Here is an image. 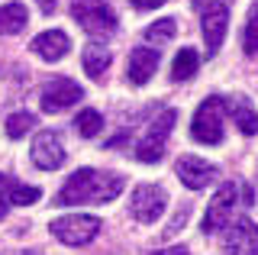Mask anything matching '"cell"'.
Segmentation results:
<instances>
[{
	"instance_id": "cell-1",
	"label": "cell",
	"mask_w": 258,
	"mask_h": 255,
	"mask_svg": "<svg viewBox=\"0 0 258 255\" xmlns=\"http://www.w3.org/2000/svg\"><path fill=\"white\" fill-rule=\"evenodd\" d=\"M126 181L116 171H100V168H78L64 181L55 204L61 207H78V204H110L123 194Z\"/></svg>"
},
{
	"instance_id": "cell-2",
	"label": "cell",
	"mask_w": 258,
	"mask_h": 255,
	"mask_svg": "<svg viewBox=\"0 0 258 255\" xmlns=\"http://www.w3.org/2000/svg\"><path fill=\"white\" fill-rule=\"evenodd\" d=\"M71 17L78 20V26L84 29V33H91L97 39H107L116 33V13H113V7L107 0H75L71 4Z\"/></svg>"
},
{
	"instance_id": "cell-3",
	"label": "cell",
	"mask_w": 258,
	"mask_h": 255,
	"mask_svg": "<svg viewBox=\"0 0 258 255\" xmlns=\"http://www.w3.org/2000/svg\"><path fill=\"white\" fill-rule=\"evenodd\" d=\"M223 113H226V100L220 94H213V97H207L204 103L197 107V113H194V123H190V136L197 142H204V146H220L226 130H223Z\"/></svg>"
},
{
	"instance_id": "cell-4",
	"label": "cell",
	"mask_w": 258,
	"mask_h": 255,
	"mask_svg": "<svg viewBox=\"0 0 258 255\" xmlns=\"http://www.w3.org/2000/svg\"><path fill=\"white\" fill-rule=\"evenodd\" d=\"M174 119H177V113H174L171 107L161 110L158 116H152L145 136L136 142V149H133L139 162H158V158H161V152H165V142H168V136H171V130H174Z\"/></svg>"
},
{
	"instance_id": "cell-5",
	"label": "cell",
	"mask_w": 258,
	"mask_h": 255,
	"mask_svg": "<svg viewBox=\"0 0 258 255\" xmlns=\"http://www.w3.org/2000/svg\"><path fill=\"white\" fill-rule=\"evenodd\" d=\"M52 236L64 245H87L91 239L100 233V220L91 213H68V217L52 220Z\"/></svg>"
},
{
	"instance_id": "cell-6",
	"label": "cell",
	"mask_w": 258,
	"mask_h": 255,
	"mask_svg": "<svg viewBox=\"0 0 258 255\" xmlns=\"http://www.w3.org/2000/svg\"><path fill=\"white\" fill-rule=\"evenodd\" d=\"M236 197H239L236 184H223L216 190V197L210 201V210L204 217V233H223L236 220Z\"/></svg>"
},
{
	"instance_id": "cell-7",
	"label": "cell",
	"mask_w": 258,
	"mask_h": 255,
	"mask_svg": "<svg viewBox=\"0 0 258 255\" xmlns=\"http://www.w3.org/2000/svg\"><path fill=\"white\" fill-rule=\"evenodd\" d=\"M226 26H229V7H226L223 0L207 4L204 13H200V29H204V42H207V55H210V58L220 52V45L226 39Z\"/></svg>"
},
{
	"instance_id": "cell-8",
	"label": "cell",
	"mask_w": 258,
	"mask_h": 255,
	"mask_svg": "<svg viewBox=\"0 0 258 255\" xmlns=\"http://www.w3.org/2000/svg\"><path fill=\"white\" fill-rule=\"evenodd\" d=\"M168 207V194L161 184H139L133 190V217L139 223H155Z\"/></svg>"
},
{
	"instance_id": "cell-9",
	"label": "cell",
	"mask_w": 258,
	"mask_h": 255,
	"mask_svg": "<svg viewBox=\"0 0 258 255\" xmlns=\"http://www.w3.org/2000/svg\"><path fill=\"white\" fill-rule=\"evenodd\" d=\"M81 97H84V91H81L78 81H71V78H52L42 87V110L45 113H61V110L75 107Z\"/></svg>"
},
{
	"instance_id": "cell-10",
	"label": "cell",
	"mask_w": 258,
	"mask_h": 255,
	"mask_svg": "<svg viewBox=\"0 0 258 255\" xmlns=\"http://www.w3.org/2000/svg\"><path fill=\"white\" fill-rule=\"evenodd\" d=\"M174 174L181 178L184 187L204 190L210 181L216 178V165L207 162V158H200V155H181V158H177V165H174Z\"/></svg>"
},
{
	"instance_id": "cell-11",
	"label": "cell",
	"mask_w": 258,
	"mask_h": 255,
	"mask_svg": "<svg viewBox=\"0 0 258 255\" xmlns=\"http://www.w3.org/2000/svg\"><path fill=\"white\" fill-rule=\"evenodd\" d=\"M223 245L229 252H242V255H258V226L252 220H245V217H239V220H232L229 226L223 229Z\"/></svg>"
},
{
	"instance_id": "cell-12",
	"label": "cell",
	"mask_w": 258,
	"mask_h": 255,
	"mask_svg": "<svg viewBox=\"0 0 258 255\" xmlns=\"http://www.w3.org/2000/svg\"><path fill=\"white\" fill-rule=\"evenodd\" d=\"M32 162L39 165L42 171H55L64 165V146H61V136L52 130L39 133L36 139H32Z\"/></svg>"
},
{
	"instance_id": "cell-13",
	"label": "cell",
	"mask_w": 258,
	"mask_h": 255,
	"mask_svg": "<svg viewBox=\"0 0 258 255\" xmlns=\"http://www.w3.org/2000/svg\"><path fill=\"white\" fill-rule=\"evenodd\" d=\"M68 49H71V39H68V33H61V29H48V33H39L32 39V52L42 61H58V58L68 55Z\"/></svg>"
},
{
	"instance_id": "cell-14",
	"label": "cell",
	"mask_w": 258,
	"mask_h": 255,
	"mask_svg": "<svg viewBox=\"0 0 258 255\" xmlns=\"http://www.w3.org/2000/svg\"><path fill=\"white\" fill-rule=\"evenodd\" d=\"M155 71H158V49L142 45L129 55V81L133 84H149Z\"/></svg>"
},
{
	"instance_id": "cell-15",
	"label": "cell",
	"mask_w": 258,
	"mask_h": 255,
	"mask_svg": "<svg viewBox=\"0 0 258 255\" xmlns=\"http://www.w3.org/2000/svg\"><path fill=\"white\" fill-rule=\"evenodd\" d=\"M84 71H87V78H94V81H100L103 78V71L110 68V61H113V55L110 49L103 42H91V45H84Z\"/></svg>"
},
{
	"instance_id": "cell-16",
	"label": "cell",
	"mask_w": 258,
	"mask_h": 255,
	"mask_svg": "<svg viewBox=\"0 0 258 255\" xmlns=\"http://www.w3.org/2000/svg\"><path fill=\"white\" fill-rule=\"evenodd\" d=\"M226 107L232 110V119H236L239 133H245V136H255V133H258V113H255L252 100L239 94V97H236V100H229Z\"/></svg>"
},
{
	"instance_id": "cell-17",
	"label": "cell",
	"mask_w": 258,
	"mask_h": 255,
	"mask_svg": "<svg viewBox=\"0 0 258 255\" xmlns=\"http://www.w3.org/2000/svg\"><path fill=\"white\" fill-rule=\"evenodd\" d=\"M26 23H29V10L23 4H7V7H0V36H16V33H23L26 29Z\"/></svg>"
},
{
	"instance_id": "cell-18",
	"label": "cell",
	"mask_w": 258,
	"mask_h": 255,
	"mask_svg": "<svg viewBox=\"0 0 258 255\" xmlns=\"http://www.w3.org/2000/svg\"><path fill=\"white\" fill-rule=\"evenodd\" d=\"M197 68H200V55L187 45V49L177 52V58L171 65V78H174V81H190V78L197 75Z\"/></svg>"
},
{
	"instance_id": "cell-19",
	"label": "cell",
	"mask_w": 258,
	"mask_h": 255,
	"mask_svg": "<svg viewBox=\"0 0 258 255\" xmlns=\"http://www.w3.org/2000/svg\"><path fill=\"white\" fill-rule=\"evenodd\" d=\"M242 49H245V55H258V0L248 7L245 29H242Z\"/></svg>"
},
{
	"instance_id": "cell-20",
	"label": "cell",
	"mask_w": 258,
	"mask_h": 255,
	"mask_svg": "<svg viewBox=\"0 0 258 255\" xmlns=\"http://www.w3.org/2000/svg\"><path fill=\"white\" fill-rule=\"evenodd\" d=\"M174 36H177V23H174L171 17H165V20L152 23V26L145 29V39H149L152 45H168Z\"/></svg>"
},
{
	"instance_id": "cell-21",
	"label": "cell",
	"mask_w": 258,
	"mask_h": 255,
	"mask_svg": "<svg viewBox=\"0 0 258 255\" xmlns=\"http://www.w3.org/2000/svg\"><path fill=\"white\" fill-rule=\"evenodd\" d=\"M75 130H78L84 139H91V136H97V133L103 130V116L97 113V110L87 107V110H81V113L75 116Z\"/></svg>"
},
{
	"instance_id": "cell-22",
	"label": "cell",
	"mask_w": 258,
	"mask_h": 255,
	"mask_svg": "<svg viewBox=\"0 0 258 255\" xmlns=\"http://www.w3.org/2000/svg\"><path fill=\"white\" fill-rule=\"evenodd\" d=\"M32 123H36L32 113H13L10 119H7V136H10V139H23L32 130Z\"/></svg>"
},
{
	"instance_id": "cell-23",
	"label": "cell",
	"mask_w": 258,
	"mask_h": 255,
	"mask_svg": "<svg viewBox=\"0 0 258 255\" xmlns=\"http://www.w3.org/2000/svg\"><path fill=\"white\" fill-rule=\"evenodd\" d=\"M39 197H42V190H39V187L20 184V181H16V184H13V194H10V204H16V207H29V204H36Z\"/></svg>"
},
{
	"instance_id": "cell-24",
	"label": "cell",
	"mask_w": 258,
	"mask_h": 255,
	"mask_svg": "<svg viewBox=\"0 0 258 255\" xmlns=\"http://www.w3.org/2000/svg\"><path fill=\"white\" fill-rule=\"evenodd\" d=\"M13 178H7L4 171H0V217L7 213V207H10V194H13Z\"/></svg>"
},
{
	"instance_id": "cell-25",
	"label": "cell",
	"mask_w": 258,
	"mask_h": 255,
	"mask_svg": "<svg viewBox=\"0 0 258 255\" xmlns=\"http://www.w3.org/2000/svg\"><path fill=\"white\" fill-rule=\"evenodd\" d=\"M129 4H133L136 10H155V7H161L165 0H129Z\"/></svg>"
},
{
	"instance_id": "cell-26",
	"label": "cell",
	"mask_w": 258,
	"mask_h": 255,
	"mask_svg": "<svg viewBox=\"0 0 258 255\" xmlns=\"http://www.w3.org/2000/svg\"><path fill=\"white\" fill-rule=\"evenodd\" d=\"M149 255H190L187 245H174V249H161V252H149Z\"/></svg>"
},
{
	"instance_id": "cell-27",
	"label": "cell",
	"mask_w": 258,
	"mask_h": 255,
	"mask_svg": "<svg viewBox=\"0 0 258 255\" xmlns=\"http://www.w3.org/2000/svg\"><path fill=\"white\" fill-rule=\"evenodd\" d=\"M39 7H42V13H52L58 7V0H39Z\"/></svg>"
}]
</instances>
